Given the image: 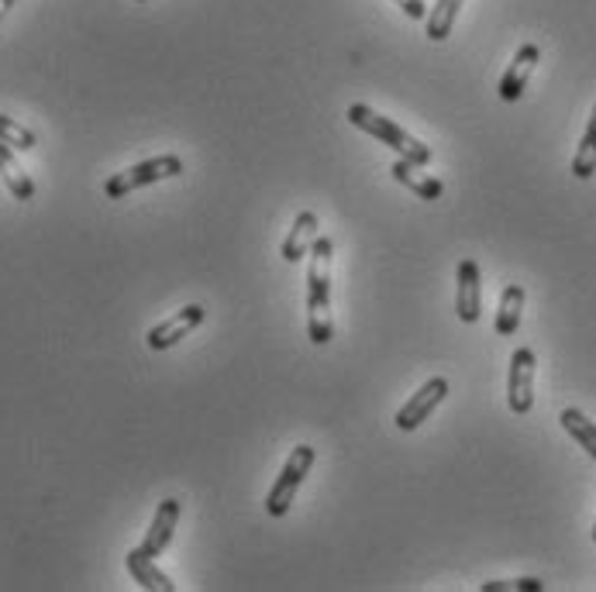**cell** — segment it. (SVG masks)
<instances>
[{"instance_id":"obj_18","label":"cell","mask_w":596,"mask_h":592,"mask_svg":"<svg viewBox=\"0 0 596 592\" xmlns=\"http://www.w3.org/2000/svg\"><path fill=\"white\" fill-rule=\"evenodd\" d=\"M462 4H466V0H435V8L427 11V38L445 42L451 35V25H456Z\"/></svg>"},{"instance_id":"obj_19","label":"cell","mask_w":596,"mask_h":592,"mask_svg":"<svg viewBox=\"0 0 596 592\" xmlns=\"http://www.w3.org/2000/svg\"><path fill=\"white\" fill-rule=\"evenodd\" d=\"M0 141L11 146V149H18V152L35 149V135L25 125H18L14 117H8V114H0Z\"/></svg>"},{"instance_id":"obj_5","label":"cell","mask_w":596,"mask_h":592,"mask_svg":"<svg viewBox=\"0 0 596 592\" xmlns=\"http://www.w3.org/2000/svg\"><path fill=\"white\" fill-rule=\"evenodd\" d=\"M535 369L538 359L531 348H517L511 355V372H507V407L511 414L524 417L535 407Z\"/></svg>"},{"instance_id":"obj_23","label":"cell","mask_w":596,"mask_h":592,"mask_svg":"<svg viewBox=\"0 0 596 592\" xmlns=\"http://www.w3.org/2000/svg\"><path fill=\"white\" fill-rule=\"evenodd\" d=\"M593 541H596V520H593Z\"/></svg>"},{"instance_id":"obj_4","label":"cell","mask_w":596,"mask_h":592,"mask_svg":"<svg viewBox=\"0 0 596 592\" xmlns=\"http://www.w3.org/2000/svg\"><path fill=\"white\" fill-rule=\"evenodd\" d=\"M183 173V159L180 155H156V159H146L138 165H128L125 173H114L107 183H104V194L107 200H122L128 194L141 186H152V183H162V179H176Z\"/></svg>"},{"instance_id":"obj_10","label":"cell","mask_w":596,"mask_h":592,"mask_svg":"<svg viewBox=\"0 0 596 592\" xmlns=\"http://www.w3.org/2000/svg\"><path fill=\"white\" fill-rule=\"evenodd\" d=\"M180 513H183V507H180V500H162L159 507H156V516H152V527H149V534H146V541L138 544L141 552L146 555H152V558H159L165 548H170V541H173V531H176V524H180Z\"/></svg>"},{"instance_id":"obj_16","label":"cell","mask_w":596,"mask_h":592,"mask_svg":"<svg viewBox=\"0 0 596 592\" xmlns=\"http://www.w3.org/2000/svg\"><path fill=\"white\" fill-rule=\"evenodd\" d=\"M562 428H565V434L576 441L583 452L596 462V423L583 414V410H576V407H565L562 410Z\"/></svg>"},{"instance_id":"obj_22","label":"cell","mask_w":596,"mask_h":592,"mask_svg":"<svg viewBox=\"0 0 596 592\" xmlns=\"http://www.w3.org/2000/svg\"><path fill=\"white\" fill-rule=\"evenodd\" d=\"M14 8V0H0V21H4V14Z\"/></svg>"},{"instance_id":"obj_11","label":"cell","mask_w":596,"mask_h":592,"mask_svg":"<svg viewBox=\"0 0 596 592\" xmlns=\"http://www.w3.org/2000/svg\"><path fill=\"white\" fill-rule=\"evenodd\" d=\"M318 234H321V221H318V214H314V210H300V214L294 218L290 234H286V242H283L279 255H283L290 266H297L300 258L311 255V248H314V242H318Z\"/></svg>"},{"instance_id":"obj_7","label":"cell","mask_w":596,"mask_h":592,"mask_svg":"<svg viewBox=\"0 0 596 592\" xmlns=\"http://www.w3.org/2000/svg\"><path fill=\"white\" fill-rule=\"evenodd\" d=\"M456 314L462 324H475L483 314V279L472 258H462L456 269Z\"/></svg>"},{"instance_id":"obj_1","label":"cell","mask_w":596,"mask_h":592,"mask_svg":"<svg viewBox=\"0 0 596 592\" xmlns=\"http://www.w3.org/2000/svg\"><path fill=\"white\" fill-rule=\"evenodd\" d=\"M307 263V338L314 345H328L335 338L331 324V258H335V242L328 234H318Z\"/></svg>"},{"instance_id":"obj_2","label":"cell","mask_w":596,"mask_h":592,"mask_svg":"<svg viewBox=\"0 0 596 592\" xmlns=\"http://www.w3.org/2000/svg\"><path fill=\"white\" fill-rule=\"evenodd\" d=\"M345 117H348V125H355L359 131L373 135L376 141H383V146L393 149L400 159L417 162V165H427V162L435 159L432 146H424L421 138H414L408 128H400L397 121H390V117H383L379 111H373L369 104H352Z\"/></svg>"},{"instance_id":"obj_24","label":"cell","mask_w":596,"mask_h":592,"mask_svg":"<svg viewBox=\"0 0 596 592\" xmlns=\"http://www.w3.org/2000/svg\"><path fill=\"white\" fill-rule=\"evenodd\" d=\"M138 4H146V0H138Z\"/></svg>"},{"instance_id":"obj_8","label":"cell","mask_w":596,"mask_h":592,"mask_svg":"<svg viewBox=\"0 0 596 592\" xmlns=\"http://www.w3.org/2000/svg\"><path fill=\"white\" fill-rule=\"evenodd\" d=\"M204 324V306L200 303H190V306H183V311H176L173 317H165L162 324H156L152 330H149V348L152 351H165V348H173V345H180L190 330H197Z\"/></svg>"},{"instance_id":"obj_12","label":"cell","mask_w":596,"mask_h":592,"mask_svg":"<svg viewBox=\"0 0 596 592\" xmlns=\"http://www.w3.org/2000/svg\"><path fill=\"white\" fill-rule=\"evenodd\" d=\"M390 173H393V179L400 186H408L411 194H417L421 200H438L445 194V183L438 176H432V173H424V165H417V162L397 159Z\"/></svg>"},{"instance_id":"obj_9","label":"cell","mask_w":596,"mask_h":592,"mask_svg":"<svg viewBox=\"0 0 596 592\" xmlns=\"http://www.w3.org/2000/svg\"><path fill=\"white\" fill-rule=\"evenodd\" d=\"M538 59H541V49H538V45H531V42H528V45H520L517 56H514L511 66H507V73L500 77V86H496L500 101H507V104L520 101V93L528 90V80H531V73H535Z\"/></svg>"},{"instance_id":"obj_14","label":"cell","mask_w":596,"mask_h":592,"mask_svg":"<svg viewBox=\"0 0 596 592\" xmlns=\"http://www.w3.org/2000/svg\"><path fill=\"white\" fill-rule=\"evenodd\" d=\"M0 179L8 183V189H11V197L14 200H32L35 197V183H32V176L21 170L18 165V159H14V152H11V146H4L0 141Z\"/></svg>"},{"instance_id":"obj_20","label":"cell","mask_w":596,"mask_h":592,"mask_svg":"<svg viewBox=\"0 0 596 592\" xmlns=\"http://www.w3.org/2000/svg\"><path fill=\"white\" fill-rule=\"evenodd\" d=\"M483 592H541L545 582L541 579H511V582H483Z\"/></svg>"},{"instance_id":"obj_17","label":"cell","mask_w":596,"mask_h":592,"mask_svg":"<svg viewBox=\"0 0 596 592\" xmlns=\"http://www.w3.org/2000/svg\"><path fill=\"white\" fill-rule=\"evenodd\" d=\"M593 173H596V104L589 114V125L580 138V149H576V155H572V176L589 179Z\"/></svg>"},{"instance_id":"obj_6","label":"cell","mask_w":596,"mask_h":592,"mask_svg":"<svg viewBox=\"0 0 596 592\" xmlns=\"http://www.w3.org/2000/svg\"><path fill=\"white\" fill-rule=\"evenodd\" d=\"M448 396V379L435 375V379H427V383L411 393V399L397 410V428L400 431H417L421 423L432 417L438 407H442V399Z\"/></svg>"},{"instance_id":"obj_15","label":"cell","mask_w":596,"mask_h":592,"mask_svg":"<svg viewBox=\"0 0 596 592\" xmlns=\"http://www.w3.org/2000/svg\"><path fill=\"white\" fill-rule=\"evenodd\" d=\"M520 314H524V287L511 282V287L500 293V311H496V335L511 338L520 327Z\"/></svg>"},{"instance_id":"obj_13","label":"cell","mask_w":596,"mask_h":592,"mask_svg":"<svg viewBox=\"0 0 596 592\" xmlns=\"http://www.w3.org/2000/svg\"><path fill=\"white\" fill-rule=\"evenodd\" d=\"M125 565H128L131 579H135L141 589H152V592H176L173 579L165 576L162 568L156 565V558H152V555H146L141 548H131V552L125 555Z\"/></svg>"},{"instance_id":"obj_3","label":"cell","mask_w":596,"mask_h":592,"mask_svg":"<svg viewBox=\"0 0 596 592\" xmlns=\"http://www.w3.org/2000/svg\"><path fill=\"white\" fill-rule=\"evenodd\" d=\"M314 458H318V452H314L311 444H297V448H294L290 458L283 462V468H279V476H276L270 496H266V513H270V516H286V513H290V507H294V500H297V492H300L303 479L311 476Z\"/></svg>"},{"instance_id":"obj_21","label":"cell","mask_w":596,"mask_h":592,"mask_svg":"<svg viewBox=\"0 0 596 592\" xmlns=\"http://www.w3.org/2000/svg\"><path fill=\"white\" fill-rule=\"evenodd\" d=\"M393 4H397L403 14H408L411 21H421V18H427V4H424V0H393Z\"/></svg>"}]
</instances>
